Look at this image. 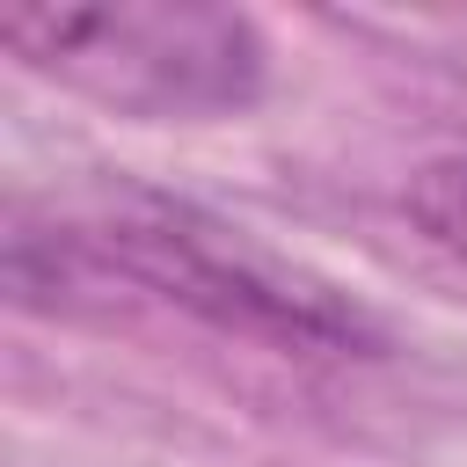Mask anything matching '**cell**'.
Segmentation results:
<instances>
[{
  "mask_svg": "<svg viewBox=\"0 0 467 467\" xmlns=\"http://www.w3.org/2000/svg\"><path fill=\"white\" fill-rule=\"evenodd\" d=\"M51 255L117 270L124 285L153 292L161 306H182L190 321L285 350V358H379L387 350L379 321L343 285H328L321 270L263 248L255 234H241L182 197L117 190L80 226L51 234Z\"/></svg>",
  "mask_w": 467,
  "mask_h": 467,
  "instance_id": "obj_1",
  "label": "cell"
},
{
  "mask_svg": "<svg viewBox=\"0 0 467 467\" xmlns=\"http://www.w3.org/2000/svg\"><path fill=\"white\" fill-rule=\"evenodd\" d=\"M401 204H409L416 234H423L445 263L467 270V153H438V161H423V168L409 175Z\"/></svg>",
  "mask_w": 467,
  "mask_h": 467,
  "instance_id": "obj_3",
  "label": "cell"
},
{
  "mask_svg": "<svg viewBox=\"0 0 467 467\" xmlns=\"http://www.w3.org/2000/svg\"><path fill=\"white\" fill-rule=\"evenodd\" d=\"M0 44L139 124H204L241 117L270 88V44L241 7L197 0H109V7H15L0 15Z\"/></svg>",
  "mask_w": 467,
  "mask_h": 467,
  "instance_id": "obj_2",
  "label": "cell"
}]
</instances>
